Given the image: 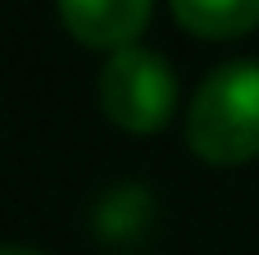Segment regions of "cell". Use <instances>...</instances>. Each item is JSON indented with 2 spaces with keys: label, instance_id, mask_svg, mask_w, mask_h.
Here are the masks:
<instances>
[{
  "label": "cell",
  "instance_id": "cell-1",
  "mask_svg": "<svg viewBox=\"0 0 259 255\" xmlns=\"http://www.w3.org/2000/svg\"><path fill=\"white\" fill-rule=\"evenodd\" d=\"M187 146L205 164H246L259 155V64L214 68L187 110Z\"/></svg>",
  "mask_w": 259,
  "mask_h": 255
},
{
  "label": "cell",
  "instance_id": "cell-2",
  "mask_svg": "<svg viewBox=\"0 0 259 255\" xmlns=\"http://www.w3.org/2000/svg\"><path fill=\"white\" fill-rule=\"evenodd\" d=\"M100 110L123 132H159L178 110V78L146 46L114 50L100 68Z\"/></svg>",
  "mask_w": 259,
  "mask_h": 255
},
{
  "label": "cell",
  "instance_id": "cell-3",
  "mask_svg": "<svg viewBox=\"0 0 259 255\" xmlns=\"http://www.w3.org/2000/svg\"><path fill=\"white\" fill-rule=\"evenodd\" d=\"M59 23L91 50H127L150 23L155 0H55Z\"/></svg>",
  "mask_w": 259,
  "mask_h": 255
},
{
  "label": "cell",
  "instance_id": "cell-4",
  "mask_svg": "<svg viewBox=\"0 0 259 255\" xmlns=\"http://www.w3.org/2000/svg\"><path fill=\"white\" fill-rule=\"evenodd\" d=\"M168 9L200 41H232L259 23V0H168Z\"/></svg>",
  "mask_w": 259,
  "mask_h": 255
},
{
  "label": "cell",
  "instance_id": "cell-5",
  "mask_svg": "<svg viewBox=\"0 0 259 255\" xmlns=\"http://www.w3.org/2000/svg\"><path fill=\"white\" fill-rule=\"evenodd\" d=\"M150 219H155V196L141 183H123V187H114L100 201V210H96V237H105V242H132V237H141L150 228Z\"/></svg>",
  "mask_w": 259,
  "mask_h": 255
},
{
  "label": "cell",
  "instance_id": "cell-6",
  "mask_svg": "<svg viewBox=\"0 0 259 255\" xmlns=\"http://www.w3.org/2000/svg\"><path fill=\"white\" fill-rule=\"evenodd\" d=\"M5 255H41V251H23V246H9Z\"/></svg>",
  "mask_w": 259,
  "mask_h": 255
}]
</instances>
